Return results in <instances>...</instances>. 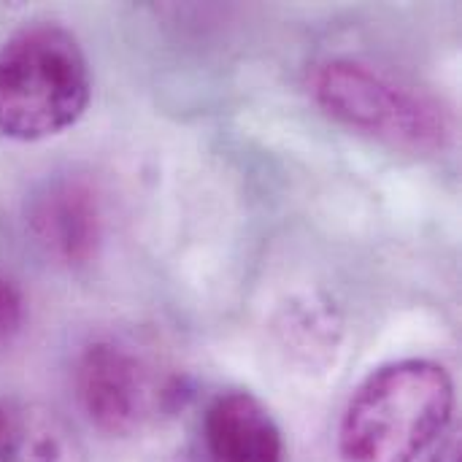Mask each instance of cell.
<instances>
[{
    "instance_id": "6da1fadb",
    "label": "cell",
    "mask_w": 462,
    "mask_h": 462,
    "mask_svg": "<svg viewBox=\"0 0 462 462\" xmlns=\"http://www.w3.org/2000/svg\"><path fill=\"white\" fill-rule=\"evenodd\" d=\"M455 384L433 360H395L355 390L338 428V462H414L452 422Z\"/></svg>"
},
{
    "instance_id": "7a4b0ae2",
    "label": "cell",
    "mask_w": 462,
    "mask_h": 462,
    "mask_svg": "<svg viewBox=\"0 0 462 462\" xmlns=\"http://www.w3.org/2000/svg\"><path fill=\"white\" fill-rule=\"evenodd\" d=\"M89 95V62L68 27L30 22L0 43V135L51 138L81 119Z\"/></svg>"
},
{
    "instance_id": "3957f363",
    "label": "cell",
    "mask_w": 462,
    "mask_h": 462,
    "mask_svg": "<svg viewBox=\"0 0 462 462\" xmlns=\"http://www.w3.org/2000/svg\"><path fill=\"white\" fill-rule=\"evenodd\" d=\"M311 95L336 122L411 154H436L452 141L444 103L360 60L338 57L317 65Z\"/></svg>"
},
{
    "instance_id": "277c9868",
    "label": "cell",
    "mask_w": 462,
    "mask_h": 462,
    "mask_svg": "<svg viewBox=\"0 0 462 462\" xmlns=\"http://www.w3.org/2000/svg\"><path fill=\"white\" fill-rule=\"evenodd\" d=\"M76 390L89 422L114 439L141 433L179 398L176 382L133 344L100 338L89 344L76 368Z\"/></svg>"
},
{
    "instance_id": "5b68a950",
    "label": "cell",
    "mask_w": 462,
    "mask_h": 462,
    "mask_svg": "<svg viewBox=\"0 0 462 462\" xmlns=\"http://www.w3.org/2000/svg\"><path fill=\"white\" fill-rule=\"evenodd\" d=\"M30 227L57 263L87 265L103 241V217L95 189L81 179H60L30 206Z\"/></svg>"
},
{
    "instance_id": "8992f818",
    "label": "cell",
    "mask_w": 462,
    "mask_h": 462,
    "mask_svg": "<svg viewBox=\"0 0 462 462\" xmlns=\"http://www.w3.org/2000/svg\"><path fill=\"white\" fill-rule=\"evenodd\" d=\"M206 462H282V430L265 403L246 390L219 393L203 414Z\"/></svg>"
},
{
    "instance_id": "52a82bcc",
    "label": "cell",
    "mask_w": 462,
    "mask_h": 462,
    "mask_svg": "<svg viewBox=\"0 0 462 462\" xmlns=\"http://www.w3.org/2000/svg\"><path fill=\"white\" fill-rule=\"evenodd\" d=\"M0 462H87L73 428L38 403L0 401Z\"/></svg>"
},
{
    "instance_id": "ba28073f",
    "label": "cell",
    "mask_w": 462,
    "mask_h": 462,
    "mask_svg": "<svg viewBox=\"0 0 462 462\" xmlns=\"http://www.w3.org/2000/svg\"><path fill=\"white\" fill-rule=\"evenodd\" d=\"M22 322H24V300L19 290L0 276V338L19 333Z\"/></svg>"
},
{
    "instance_id": "9c48e42d",
    "label": "cell",
    "mask_w": 462,
    "mask_h": 462,
    "mask_svg": "<svg viewBox=\"0 0 462 462\" xmlns=\"http://www.w3.org/2000/svg\"><path fill=\"white\" fill-rule=\"evenodd\" d=\"M425 462H460V439L452 433V436H447L444 439V444L428 457Z\"/></svg>"
},
{
    "instance_id": "30bf717a",
    "label": "cell",
    "mask_w": 462,
    "mask_h": 462,
    "mask_svg": "<svg viewBox=\"0 0 462 462\" xmlns=\"http://www.w3.org/2000/svg\"><path fill=\"white\" fill-rule=\"evenodd\" d=\"M171 462H195L192 457H187V455H176V460H171Z\"/></svg>"
}]
</instances>
